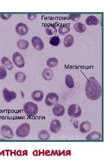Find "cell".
I'll return each mask as SVG.
<instances>
[{"label": "cell", "mask_w": 109, "mask_h": 164, "mask_svg": "<svg viewBox=\"0 0 109 164\" xmlns=\"http://www.w3.org/2000/svg\"><path fill=\"white\" fill-rule=\"evenodd\" d=\"M1 18L4 20H7L10 18L12 16V14H1Z\"/></svg>", "instance_id": "cell-31"}, {"label": "cell", "mask_w": 109, "mask_h": 164, "mask_svg": "<svg viewBox=\"0 0 109 164\" xmlns=\"http://www.w3.org/2000/svg\"><path fill=\"white\" fill-rule=\"evenodd\" d=\"M33 45L34 48L38 51L42 50L44 48V44L41 39L38 37H33L31 40Z\"/></svg>", "instance_id": "cell-9"}, {"label": "cell", "mask_w": 109, "mask_h": 164, "mask_svg": "<svg viewBox=\"0 0 109 164\" xmlns=\"http://www.w3.org/2000/svg\"><path fill=\"white\" fill-rule=\"evenodd\" d=\"M58 100V95L55 93H51L47 95L45 102L47 105L51 106L57 104Z\"/></svg>", "instance_id": "cell-6"}, {"label": "cell", "mask_w": 109, "mask_h": 164, "mask_svg": "<svg viewBox=\"0 0 109 164\" xmlns=\"http://www.w3.org/2000/svg\"><path fill=\"white\" fill-rule=\"evenodd\" d=\"M61 127L60 122L57 119H55L51 122L50 125V129L52 132L56 134L60 131Z\"/></svg>", "instance_id": "cell-12"}, {"label": "cell", "mask_w": 109, "mask_h": 164, "mask_svg": "<svg viewBox=\"0 0 109 164\" xmlns=\"http://www.w3.org/2000/svg\"><path fill=\"white\" fill-rule=\"evenodd\" d=\"M71 19L74 22L78 21L81 17V14H71L69 15Z\"/></svg>", "instance_id": "cell-30"}, {"label": "cell", "mask_w": 109, "mask_h": 164, "mask_svg": "<svg viewBox=\"0 0 109 164\" xmlns=\"http://www.w3.org/2000/svg\"><path fill=\"white\" fill-rule=\"evenodd\" d=\"M17 46L19 49L25 50L28 48L29 43L26 40L21 39L18 41L17 43Z\"/></svg>", "instance_id": "cell-24"}, {"label": "cell", "mask_w": 109, "mask_h": 164, "mask_svg": "<svg viewBox=\"0 0 109 164\" xmlns=\"http://www.w3.org/2000/svg\"><path fill=\"white\" fill-rule=\"evenodd\" d=\"M3 95L5 101L7 102H10L16 99L17 95L15 92L9 90L5 88L3 91Z\"/></svg>", "instance_id": "cell-8"}, {"label": "cell", "mask_w": 109, "mask_h": 164, "mask_svg": "<svg viewBox=\"0 0 109 164\" xmlns=\"http://www.w3.org/2000/svg\"><path fill=\"white\" fill-rule=\"evenodd\" d=\"M7 75V73L6 68L3 66H0V80L4 79Z\"/></svg>", "instance_id": "cell-29"}, {"label": "cell", "mask_w": 109, "mask_h": 164, "mask_svg": "<svg viewBox=\"0 0 109 164\" xmlns=\"http://www.w3.org/2000/svg\"><path fill=\"white\" fill-rule=\"evenodd\" d=\"M31 96L34 101L39 102L42 100L44 97V94L42 91L36 90L33 92Z\"/></svg>", "instance_id": "cell-15"}, {"label": "cell", "mask_w": 109, "mask_h": 164, "mask_svg": "<svg viewBox=\"0 0 109 164\" xmlns=\"http://www.w3.org/2000/svg\"><path fill=\"white\" fill-rule=\"evenodd\" d=\"M15 30L17 33L21 36L26 35L28 32L27 26L22 23H19L16 25Z\"/></svg>", "instance_id": "cell-10"}, {"label": "cell", "mask_w": 109, "mask_h": 164, "mask_svg": "<svg viewBox=\"0 0 109 164\" xmlns=\"http://www.w3.org/2000/svg\"><path fill=\"white\" fill-rule=\"evenodd\" d=\"M38 137L41 140H46L50 138V135L47 131L42 130L39 132Z\"/></svg>", "instance_id": "cell-23"}, {"label": "cell", "mask_w": 109, "mask_h": 164, "mask_svg": "<svg viewBox=\"0 0 109 164\" xmlns=\"http://www.w3.org/2000/svg\"><path fill=\"white\" fill-rule=\"evenodd\" d=\"M101 138L102 135L100 132H93L87 136L86 139L88 140H99Z\"/></svg>", "instance_id": "cell-20"}, {"label": "cell", "mask_w": 109, "mask_h": 164, "mask_svg": "<svg viewBox=\"0 0 109 164\" xmlns=\"http://www.w3.org/2000/svg\"><path fill=\"white\" fill-rule=\"evenodd\" d=\"M37 16L35 14H28L27 15V18L28 20H33L36 19Z\"/></svg>", "instance_id": "cell-32"}, {"label": "cell", "mask_w": 109, "mask_h": 164, "mask_svg": "<svg viewBox=\"0 0 109 164\" xmlns=\"http://www.w3.org/2000/svg\"><path fill=\"white\" fill-rule=\"evenodd\" d=\"M85 91L87 98L92 100L98 99L102 94V89L100 84L93 77H90L87 81Z\"/></svg>", "instance_id": "cell-1"}, {"label": "cell", "mask_w": 109, "mask_h": 164, "mask_svg": "<svg viewBox=\"0 0 109 164\" xmlns=\"http://www.w3.org/2000/svg\"><path fill=\"white\" fill-rule=\"evenodd\" d=\"M2 135L6 139H11L13 138L14 133L11 128L7 125L2 126L1 129Z\"/></svg>", "instance_id": "cell-7"}, {"label": "cell", "mask_w": 109, "mask_h": 164, "mask_svg": "<svg viewBox=\"0 0 109 164\" xmlns=\"http://www.w3.org/2000/svg\"><path fill=\"white\" fill-rule=\"evenodd\" d=\"M86 23L88 26L97 25L99 23L98 19L94 16H88L86 19Z\"/></svg>", "instance_id": "cell-17"}, {"label": "cell", "mask_w": 109, "mask_h": 164, "mask_svg": "<svg viewBox=\"0 0 109 164\" xmlns=\"http://www.w3.org/2000/svg\"><path fill=\"white\" fill-rule=\"evenodd\" d=\"M74 38L71 35H68L64 38V45L66 47H71L73 44Z\"/></svg>", "instance_id": "cell-18"}, {"label": "cell", "mask_w": 109, "mask_h": 164, "mask_svg": "<svg viewBox=\"0 0 109 164\" xmlns=\"http://www.w3.org/2000/svg\"><path fill=\"white\" fill-rule=\"evenodd\" d=\"M60 42V39L58 36H54L51 37L49 43L53 46H57Z\"/></svg>", "instance_id": "cell-28"}, {"label": "cell", "mask_w": 109, "mask_h": 164, "mask_svg": "<svg viewBox=\"0 0 109 164\" xmlns=\"http://www.w3.org/2000/svg\"><path fill=\"white\" fill-rule=\"evenodd\" d=\"M57 29L54 25L51 24L48 26L46 28V32L48 35H52L56 32Z\"/></svg>", "instance_id": "cell-26"}, {"label": "cell", "mask_w": 109, "mask_h": 164, "mask_svg": "<svg viewBox=\"0 0 109 164\" xmlns=\"http://www.w3.org/2000/svg\"><path fill=\"white\" fill-rule=\"evenodd\" d=\"M1 63L3 66L9 70H12L14 66L11 61L6 57H4L1 59Z\"/></svg>", "instance_id": "cell-14"}, {"label": "cell", "mask_w": 109, "mask_h": 164, "mask_svg": "<svg viewBox=\"0 0 109 164\" xmlns=\"http://www.w3.org/2000/svg\"><path fill=\"white\" fill-rule=\"evenodd\" d=\"M71 30V28L69 26L63 25L59 28L58 32L59 34L64 35L68 33Z\"/></svg>", "instance_id": "cell-27"}, {"label": "cell", "mask_w": 109, "mask_h": 164, "mask_svg": "<svg viewBox=\"0 0 109 164\" xmlns=\"http://www.w3.org/2000/svg\"><path fill=\"white\" fill-rule=\"evenodd\" d=\"M42 76L43 78L46 80H51L54 77L53 72L51 69L46 68L43 71Z\"/></svg>", "instance_id": "cell-13"}, {"label": "cell", "mask_w": 109, "mask_h": 164, "mask_svg": "<svg viewBox=\"0 0 109 164\" xmlns=\"http://www.w3.org/2000/svg\"><path fill=\"white\" fill-rule=\"evenodd\" d=\"M13 60L15 65L18 68H23L25 64L24 58L22 55L19 53H15L13 55Z\"/></svg>", "instance_id": "cell-5"}, {"label": "cell", "mask_w": 109, "mask_h": 164, "mask_svg": "<svg viewBox=\"0 0 109 164\" xmlns=\"http://www.w3.org/2000/svg\"><path fill=\"white\" fill-rule=\"evenodd\" d=\"M24 109L25 113L29 116H35L38 111L37 106L31 102H28L24 106Z\"/></svg>", "instance_id": "cell-2"}, {"label": "cell", "mask_w": 109, "mask_h": 164, "mask_svg": "<svg viewBox=\"0 0 109 164\" xmlns=\"http://www.w3.org/2000/svg\"><path fill=\"white\" fill-rule=\"evenodd\" d=\"M53 114L57 117H62L64 115L65 112V109L62 105L58 104L55 105L53 109Z\"/></svg>", "instance_id": "cell-11"}, {"label": "cell", "mask_w": 109, "mask_h": 164, "mask_svg": "<svg viewBox=\"0 0 109 164\" xmlns=\"http://www.w3.org/2000/svg\"><path fill=\"white\" fill-rule=\"evenodd\" d=\"M73 125L75 128H78V122L77 121L74 122L73 123Z\"/></svg>", "instance_id": "cell-33"}, {"label": "cell", "mask_w": 109, "mask_h": 164, "mask_svg": "<svg viewBox=\"0 0 109 164\" xmlns=\"http://www.w3.org/2000/svg\"><path fill=\"white\" fill-rule=\"evenodd\" d=\"M26 75L22 72H18L15 74L16 81L19 83H24L26 81Z\"/></svg>", "instance_id": "cell-19"}, {"label": "cell", "mask_w": 109, "mask_h": 164, "mask_svg": "<svg viewBox=\"0 0 109 164\" xmlns=\"http://www.w3.org/2000/svg\"><path fill=\"white\" fill-rule=\"evenodd\" d=\"M91 123L88 121H85L83 122L80 127V131L83 133H87L91 129Z\"/></svg>", "instance_id": "cell-16"}, {"label": "cell", "mask_w": 109, "mask_h": 164, "mask_svg": "<svg viewBox=\"0 0 109 164\" xmlns=\"http://www.w3.org/2000/svg\"><path fill=\"white\" fill-rule=\"evenodd\" d=\"M74 29L77 32L81 33L85 31L86 27L84 24L81 22H78L74 24Z\"/></svg>", "instance_id": "cell-21"}, {"label": "cell", "mask_w": 109, "mask_h": 164, "mask_svg": "<svg viewBox=\"0 0 109 164\" xmlns=\"http://www.w3.org/2000/svg\"><path fill=\"white\" fill-rule=\"evenodd\" d=\"M58 64V60L55 58H49L47 60V65L49 68H53L56 67Z\"/></svg>", "instance_id": "cell-25"}, {"label": "cell", "mask_w": 109, "mask_h": 164, "mask_svg": "<svg viewBox=\"0 0 109 164\" xmlns=\"http://www.w3.org/2000/svg\"><path fill=\"white\" fill-rule=\"evenodd\" d=\"M31 127L27 123L24 124L19 126L16 130V134L17 136L21 138L26 137L29 134Z\"/></svg>", "instance_id": "cell-3"}, {"label": "cell", "mask_w": 109, "mask_h": 164, "mask_svg": "<svg viewBox=\"0 0 109 164\" xmlns=\"http://www.w3.org/2000/svg\"><path fill=\"white\" fill-rule=\"evenodd\" d=\"M68 112L69 116L78 118L81 115L82 111L80 106L76 104H73L69 106Z\"/></svg>", "instance_id": "cell-4"}, {"label": "cell", "mask_w": 109, "mask_h": 164, "mask_svg": "<svg viewBox=\"0 0 109 164\" xmlns=\"http://www.w3.org/2000/svg\"><path fill=\"white\" fill-rule=\"evenodd\" d=\"M65 83L66 86L69 88H73L74 86L73 79L71 75H67L65 77Z\"/></svg>", "instance_id": "cell-22"}]
</instances>
